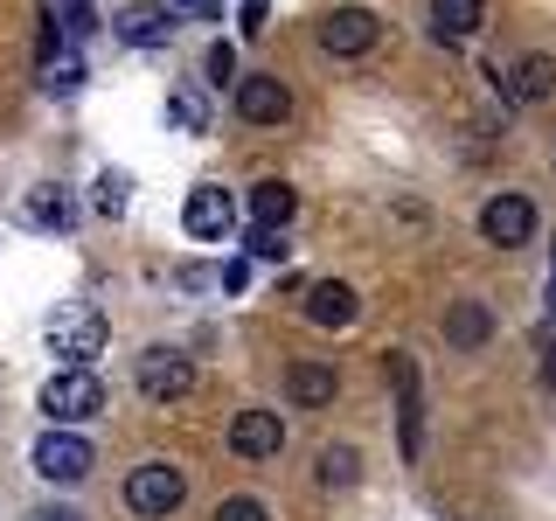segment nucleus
Returning <instances> with one entry per match:
<instances>
[{"mask_svg":"<svg viewBox=\"0 0 556 521\" xmlns=\"http://www.w3.org/2000/svg\"><path fill=\"white\" fill-rule=\"evenodd\" d=\"M167 118L181 132H208V104L195 98V91H167Z\"/></svg>","mask_w":556,"mask_h":521,"instance_id":"5701e85b","label":"nucleus"},{"mask_svg":"<svg viewBox=\"0 0 556 521\" xmlns=\"http://www.w3.org/2000/svg\"><path fill=\"white\" fill-rule=\"evenodd\" d=\"M230 452H237V459H278V452H286V424H278V410H237Z\"/></svg>","mask_w":556,"mask_h":521,"instance_id":"9d476101","label":"nucleus"},{"mask_svg":"<svg viewBox=\"0 0 556 521\" xmlns=\"http://www.w3.org/2000/svg\"><path fill=\"white\" fill-rule=\"evenodd\" d=\"M208 84H243V77H237V49H230V42H208Z\"/></svg>","mask_w":556,"mask_h":521,"instance_id":"a878e982","label":"nucleus"},{"mask_svg":"<svg viewBox=\"0 0 556 521\" xmlns=\"http://www.w3.org/2000/svg\"><path fill=\"white\" fill-rule=\"evenodd\" d=\"M286 396L300 410H320V404H334L341 396V376H334V361H292L286 369Z\"/></svg>","mask_w":556,"mask_h":521,"instance_id":"f8f14e48","label":"nucleus"},{"mask_svg":"<svg viewBox=\"0 0 556 521\" xmlns=\"http://www.w3.org/2000/svg\"><path fill=\"white\" fill-rule=\"evenodd\" d=\"M486 22V0H431V35L439 42H473Z\"/></svg>","mask_w":556,"mask_h":521,"instance_id":"2eb2a0df","label":"nucleus"},{"mask_svg":"<svg viewBox=\"0 0 556 521\" xmlns=\"http://www.w3.org/2000/svg\"><path fill=\"white\" fill-rule=\"evenodd\" d=\"M216 285H223V292H243V285H251V265H243V257H230V265L216 271Z\"/></svg>","mask_w":556,"mask_h":521,"instance_id":"c756f323","label":"nucleus"},{"mask_svg":"<svg viewBox=\"0 0 556 521\" xmlns=\"http://www.w3.org/2000/svg\"><path fill=\"white\" fill-rule=\"evenodd\" d=\"M112 28H118V42H132V49H161L174 35V14L161 8V0H139V8H126Z\"/></svg>","mask_w":556,"mask_h":521,"instance_id":"ddd939ff","label":"nucleus"},{"mask_svg":"<svg viewBox=\"0 0 556 521\" xmlns=\"http://www.w3.org/2000/svg\"><path fill=\"white\" fill-rule=\"evenodd\" d=\"M84 77H91V69H84V56H49V63H42V91H49V98H77Z\"/></svg>","mask_w":556,"mask_h":521,"instance_id":"4be33fe9","label":"nucleus"},{"mask_svg":"<svg viewBox=\"0 0 556 521\" xmlns=\"http://www.w3.org/2000/svg\"><path fill=\"white\" fill-rule=\"evenodd\" d=\"M549 91H556V63H549V56H521L515 77H508V98H515V104H543Z\"/></svg>","mask_w":556,"mask_h":521,"instance_id":"f3484780","label":"nucleus"},{"mask_svg":"<svg viewBox=\"0 0 556 521\" xmlns=\"http://www.w3.org/2000/svg\"><path fill=\"white\" fill-rule=\"evenodd\" d=\"M251 216L265 223V230H286V223L300 216V195H292L286 181H257V188H251Z\"/></svg>","mask_w":556,"mask_h":521,"instance_id":"a211bd4d","label":"nucleus"},{"mask_svg":"<svg viewBox=\"0 0 556 521\" xmlns=\"http://www.w3.org/2000/svg\"><path fill=\"white\" fill-rule=\"evenodd\" d=\"M42 521H77V514H42Z\"/></svg>","mask_w":556,"mask_h":521,"instance_id":"2f4dec72","label":"nucleus"},{"mask_svg":"<svg viewBox=\"0 0 556 521\" xmlns=\"http://www.w3.org/2000/svg\"><path fill=\"white\" fill-rule=\"evenodd\" d=\"M104 334H112V327H104V313L98 306H56L49 313V327H42V341H49V355H63V369H91V361L104 355Z\"/></svg>","mask_w":556,"mask_h":521,"instance_id":"f257e3e1","label":"nucleus"},{"mask_svg":"<svg viewBox=\"0 0 556 521\" xmlns=\"http://www.w3.org/2000/svg\"><path fill=\"white\" fill-rule=\"evenodd\" d=\"M243 251H251L257 265H286V257H292V243H286V230H265V223H257V230L243 237Z\"/></svg>","mask_w":556,"mask_h":521,"instance_id":"b1692460","label":"nucleus"},{"mask_svg":"<svg viewBox=\"0 0 556 521\" xmlns=\"http://www.w3.org/2000/svg\"><path fill=\"white\" fill-rule=\"evenodd\" d=\"M91 28H98L91 0H63V35H91Z\"/></svg>","mask_w":556,"mask_h":521,"instance_id":"bb28decb","label":"nucleus"},{"mask_svg":"<svg viewBox=\"0 0 556 521\" xmlns=\"http://www.w3.org/2000/svg\"><path fill=\"white\" fill-rule=\"evenodd\" d=\"M188 390H195L188 355H174V347H147V355H139V396H147V404H181Z\"/></svg>","mask_w":556,"mask_h":521,"instance_id":"423d86ee","label":"nucleus"},{"mask_svg":"<svg viewBox=\"0 0 556 521\" xmlns=\"http://www.w3.org/2000/svg\"><path fill=\"white\" fill-rule=\"evenodd\" d=\"M91 202H98V216H126L132 208V174L126 167H98V181H91Z\"/></svg>","mask_w":556,"mask_h":521,"instance_id":"6ab92c4d","label":"nucleus"},{"mask_svg":"<svg viewBox=\"0 0 556 521\" xmlns=\"http://www.w3.org/2000/svg\"><path fill=\"white\" fill-rule=\"evenodd\" d=\"M181 500H188V473H181V466H167V459L132 466V480H126V508H132V514L167 521L174 508H181Z\"/></svg>","mask_w":556,"mask_h":521,"instance_id":"7ed1b4c3","label":"nucleus"},{"mask_svg":"<svg viewBox=\"0 0 556 521\" xmlns=\"http://www.w3.org/2000/svg\"><path fill=\"white\" fill-rule=\"evenodd\" d=\"M396 424H404V459H417L425 452V396H417V382L396 390Z\"/></svg>","mask_w":556,"mask_h":521,"instance_id":"412c9836","label":"nucleus"},{"mask_svg":"<svg viewBox=\"0 0 556 521\" xmlns=\"http://www.w3.org/2000/svg\"><path fill=\"white\" fill-rule=\"evenodd\" d=\"M313 473H320V486H355L362 480V452L355 445H320V466H313Z\"/></svg>","mask_w":556,"mask_h":521,"instance_id":"aec40b11","label":"nucleus"},{"mask_svg":"<svg viewBox=\"0 0 556 521\" xmlns=\"http://www.w3.org/2000/svg\"><path fill=\"white\" fill-rule=\"evenodd\" d=\"M265 22H271V0H243V8H237V28L243 35H265Z\"/></svg>","mask_w":556,"mask_h":521,"instance_id":"c85d7f7f","label":"nucleus"},{"mask_svg":"<svg viewBox=\"0 0 556 521\" xmlns=\"http://www.w3.org/2000/svg\"><path fill=\"white\" fill-rule=\"evenodd\" d=\"M237 112H243V126H286V118H292V91L271 77V69H257V77L237 84Z\"/></svg>","mask_w":556,"mask_h":521,"instance_id":"1a4fd4ad","label":"nucleus"},{"mask_svg":"<svg viewBox=\"0 0 556 521\" xmlns=\"http://www.w3.org/2000/svg\"><path fill=\"white\" fill-rule=\"evenodd\" d=\"M161 8L174 14V22H195V14H208V22H216V14H223V0H161Z\"/></svg>","mask_w":556,"mask_h":521,"instance_id":"cd10ccee","label":"nucleus"},{"mask_svg":"<svg viewBox=\"0 0 556 521\" xmlns=\"http://www.w3.org/2000/svg\"><path fill=\"white\" fill-rule=\"evenodd\" d=\"M549 300H556V271H549Z\"/></svg>","mask_w":556,"mask_h":521,"instance_id":"473e14b6","label":"nucleus"},{"mask_svg":"<svg viewBox=\"0 0 556 521\" xmlns=\"http://www.w3.org/2000/svg\"><path fill=\"white\" fill-rule=\"evenodd\" d=\"M216 521H271V514H265V500H257V494H230L216 508Z\"/></svg>","mask_w":556,"mask_h":521,"instance_id":"393cba45","label":"nucleus"},{"mask_svg":"<svg viewBox=\"0 0 556 521\" xmlns=\"http://www.w3.org/2000/svg\"><path fill=\"white\" fill-rule=\"evenodd\" d=\"M22 216L35 223V230H77V202H70L63 188H28Z\"/></svg>","mask_w":556,"mask_h":521,"instance_id":"dca6fc26","label":"nucleus"},{"mask_svg":"<svg viewBox=\"0 0 556 521\" xmlns=\"http://www.w3.org/2000/svg\"><path fill=\"white\" fill-rule=\"evenodd\" d=\"M376 35H382V22L369 8H334L320 22V49H327V56H369Z\"/></svg>","mask_w":556,"mask_h":521,"instance_id":"6e6552de","label":"nucleus"},{"mask_svg":"<svg viewBox=\"0 0 556 521\" xmlns=\"http://www.w3.org/2000/svg\"><path fill=\"white\" fill-rule=\"evenodd\" d=\"M35 473H42L49 486H77V480H91V466H98V452H91V439H77V431H42L35 439Z\"/></svg>","mask_w":556,"mask_h":521,"instance_id":"20e7f679","label":"nucleus"},{"mask_svg":"<svg viewBox=\"0 0 556 521\" xmlns=\"http://www.w3.org/2000/svg\"><path fill=\"white\" fill-rule=\"evenodd\" d=\"M355 313H362L355 285H341V278H313L306 285V320L313 327H355Z\"/></svg>","mask_w":556,"mask_h":521,"instance_id":"9b49d317","label":"nucleus"},{"mask_svg":"<svg viewBox=\"0 0 556 521\" xmlns=\"http://www.w3.org/2000/svg\"><path fill=\"white\" fill-rule=\"evenodd\" d=\"M480 237L494 243V251H515V243L535 237V202L529 195H494L480 208Z\"/></svg>","mask_w":556,"mask_h":521,"instance_id":"0eeeda50","label":"nucleus"},{"mask_svg":"<svg viewBox=\"0 0 556 521\" xmlns=\"http://www.w3.org/2000/svg\"><path fill=\"white\" fill-rule=\"evenodd\" d=\"M543 382H549V390H556V347H549V361H543Z\"/></svg>","mask_w":556,"mask_h":521,"instance_id":"7c9ffc66","label":"nucleus"},{"mask_svg":"<svg viewBox=\"0 0 556 521\" xmlns=\"http://www.w3.org/2000/svg\"><path fill=\"white\" fill-rule=\"evenodd\" d=\"M445 341L459 347V355H473V347L494 341V313H486L480 300H452L445 306Z\"/></svg>","mask_w":556,"mask_h":521,"instance_id":"4468645a","label":"nucleus"},{"mask_svg":"<svg viewBox=\"0 0 556 521\" xmlns=\"http://www.w3.org/2000/svg\"><path fill=\"white\" fill-rule=\"evenodd\" d=\"M181 230L202 237V243H230V230H237V202L223 195L216 181H195V188H188V208H181Z\"/></svg>","mask_w":556,"mask_h":521,"instance_id":"39448f33","label":"nucleus"},{"mask_svg":"<svg viewBox=\"0 0 556 521\" xmlns=\"http://www.w3.org/2000/svg\"><path fill=\"white\" fill-rule=\"evenodd\" d=\"M104 410V382H98V369H56L42 382V417L49 424H84V417H98Z\"/></svg>","mask_w":556,"mask_h":521,"instance_id":"f03ea898","label":"nucleus"}]
</instances>
